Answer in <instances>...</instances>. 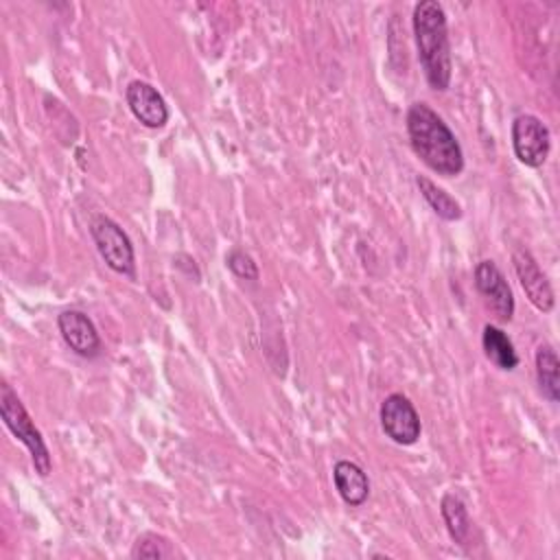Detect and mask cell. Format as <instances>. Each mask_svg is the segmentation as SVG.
Instances as JSON below:
<instances>
[{
    "label": "cell",
    "mask_w": 560,
    "mask_h": 560,
    "mask_svg": "<svg viewBox=\"0 0 560 560\" xmlns=\"http://www.w3.org/2000/svg\"><path fill=\"white\" fill-rule=\"evenodd\" d=\"M225 265H228V269H230L236 278H241V280H258V276H260V273H258V265L254 262V258H252L247 252L238 249V247H234V249L228 252Z\"/></svg>",
    "instance_id": "obj_17"
},
{
    "label": "cell",
    "mask_w": 560,
    "mask_h": 560,
    "mask_svg": "<svg viewBox=\"0 0 560 560\" xmlns=\"http://www.w3.org/2000/svg\"><path fill=\"white\" fill-rule=\"evenodd\" d=\"M481 348H483V354L488 357V361L494 363L503 372H512L518 365V354L514 350V343L501 328H497L492 324L483 326Z\"/></svg>",
    "instance_id": "obj_12"
},
{
    "label": "cell",
    "mask_w": 560,
    "mask_h": 560,
    "mask_svg": "<svg viewBox=\"0 0 560 560\" xmlns=\"http://www.w3.org/2000/svg\"><path fill=\"white\" fill-rule=\"evenodd\" d=\"M512 265H514L516 278H518L527 300L534 304V308H538L540 313H549L556 304V295H553V289H551L547 276L542 273L536 258L532 256V252L521 245L514 247Z\"/></svg>",
    "instance_id": "obj_8"
},
{
    "label": "cell",
    "mask_w": 560,
    "mask_h": 560,
    "mask_svg": "<svg viewBox=\"0 0 560 560\" xmlns=\"http://www.w3.org/2000/svg\"><path fill=\"white\" fill-rule=\"evenodd\" d=\"M418 61L431 90L446 92L453 77L446 13L435 0H420L411 15Z\"/></svg>",
    "instance_id": "obj_2"
},
{
    "label": "cell",
    "mask_w": 560,
    "mask_h": 560,
    "mask_svg": "<svg viewBox=\"0 0 560 560\" xmlns=\"http://www.w3.org/2000/svg\"><path fill=\"white\" fill-rule=\"evenodd\" d=\"M131 558H151V560H158V558H175V556H182L175 547V542L158 532H144L136 538L133 547H131Z\"/></svg>",
    "instance_id": "obj_16"
},
{
    "label": "cell",
    "mask_w": 560,
    "mask_h": 560,
    "mask_svg": "<svg viewBox=\"0 0 560 560\" xmlns=\"http://www.w3.org/2000/svg\"><path fill=\"white\" fill-rule=\"evenodd\" d=\"M57 328L61 332V339L74 354L83 359H96L103 352V341L98 337V330L83 311H77V308L61 311L57 315Z\"/></svg>",
    "instance_id": "obj_9"
},
{
    "label": "cell",
    "mask_w": 560,
    "mask_h": 560,
    "mask_svg": "<svg viewBox=\"0 0 560 560\" xmlns=\"http://www.w3.org/2000/svg\"><path fill=\"white\" fill-rule=\"evenodd\" d=\"M407 136L413 153L438 175L455 177L464 171V151L451 127L427 103L407 109Z\"/></svg>",
    "instance_id": "obj_1"
},
{
    "label": "cell",
    "mask_w": 560,
    "mask_h": 560,
    "mask_svg": "<svg viewBox=\"0 0 560 560\" xmlns=\"http://www.w3.org/2000/svg\"><path fill=\"white\" fill-rule=\"evenodd\" d=\"M0 416L4 427L28 448L31 462L35 466V472L39 477H48L52 472V457L50 451L35 427L31 413L26 411L24 402L18 398L13 387L9 383L0 385Z\"/></svg>",
    "instance_id": "obj_3"
},
{
    "label": "cell",
    "mask_w": 560,
    "mask_h": 560,
    "mask_svg": "<svg viewBox=\"0 0 560 560\" xmlns=\"http://www.w3.org/2000/svg\"><path fill=\"white\" fill-rule=\"evenodd\" d=\"M512 149L521 164L529 168L542 166L551 149V133L547 125L534 114H518L512 120Z\"/></svg>",
    "instance_id": "obj_5"
},
{
    "label": "cell",
    "mask_w": 560,
    "mask_h": 560,
    "mask_svg": "<svg viewBox=\"0 0 560 560\" xmlns=\"http://www.w3.org/2000/svg\"><path fill=\"white\" fill-rule=\"evenodd\" d=\"M125 101L140 125L149 129H162L168 122V105L151 83L140 79L129 81L125 88Z\"/></svg>",
    "instance_id": "obj_10"
},
{
    "label": "cell",
    "mask_w": 560,
    "mask_h": 560,
    "mask_svg": "<svg viewBox=\"0 0 560 560\" xmlns=\"http://www.w3.org/2000/svg\"><path fill=\"white\" fill-rule=\"evenodd\" d=\"M475 289L499 322H510L514 315V293L494 260L475 265Z\"/></svg>",
    "instance_id": "obj_7"
},
{
    "label": "cell",
    "mask_w": 560,
    "mask_h": 560,
    "mask_svg": "<svg viewBox=\"0 0 560 560\" xmlns=\"http://www.w3.org/2000/svg\"><path fill=\"white\" fill-rule=\"evenodd\" d=\"M416 186L422 195V199L431 206V210L444 219V221H459L462 219V206L455 197H451L444 188H440L435 182H431L424 175L416 177Z\"/></svg>",
    "instance_id": "obj_15"
},
{
    "label": "cell",
    "mask_w": 560,
    "mask_h": 560,
    "mask_svg": "<svg viewBox=\"0 0 560 560\" xmlns=\"http://www.w3.org/2000/svg\"><path fill=\"white\" fill-rule=\"evenodd\" d=\"M92 241L105 265L127 278H136V252L127 232L107 214H94L90 221Z\"/></svg>",
    "instance_id": "obj_4"
},
{
    "label": "cell",
    "mask_w": 560,
    "mask_h": 560,
    "mask_svg": "<svg viewBox=\"0 0 560 560\" xmlns=\"http://www.w3.org/2000/svg\"><path fill=\"white\" fill-rule=\"evenodd\" d=\"M536 378H538V389L549 402L560 400V359L553 350V346L542 343L536 350Z\"/></svg>",
    "instance_id": "obj_13"
},
{
    "label": "cell",
    "mask_w": 560,
    "mask_h": 560,
    "mask_svg": "<svg viewBox=\"0 0 560 560\" xmlns=\"http://www.w3.org/2000/svg\"><path fill=\"white\" fill-rule=\"evenodd\" d=\"M332 481L341 501L350 508L363 505L370 497V479L357 462L339 459L332 468Z\"/></svg>",
    "instance_id": "obj_11"
},
{
    "label": "cell",
    "mask_w": 560,
    "mask_h": 560,
    "mask_svg": "<svg viewBox=\"0 0 560 560\" xmlns=\"http://www.w3.org/2000/svg\"><path fill=\"white\" fill-rule=\"evenodd\" d=\"M440 512H442V518L446 523V529H448L451 538L459 547H466L470 542L472 521L468 516V510H466L462 497L455 494V492H446L440 501Z\"/></svg>",
    "instance_id": "obj_14"
},
{
    "label": "cell",
    "mask_w": 560,
    "mask_h": 560,
    "mask_svg": "<svg viewBox=\"0 0 560 560\" xmlns=\"http://www.w3.org/2000/svg\"><path fill=\"white\" fill-rule=\"evenodd\" d=\"M378 418H381V427H383L385 435L400 446L416 444L422 433L420 416H418L413 402L400 392L385 396V400L381 402Z\"/></svg>",
    "instance_id": "obj_6"
}]
</instances>
